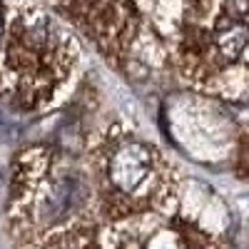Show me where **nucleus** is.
I'll use <instances>...</instances> for the list:
<instances>
[{"instance_id":"nucleus-2","label":"nucleus","mask_w":249,"mask_h":249,"mask_svg":"<svg viewBox=\"0 0 249 249\" xmlns=\"http://www.w3.org/2000/svg\"><path fill=\"white\" fill-rule=\"evenodd\" d=\"M247 48H249V25L242 23V18L219 28V33L214 37V50L222 60H227V62L239 60Z\"/></svg>"},{"instance_id":"nucleus-3","label":"nucleus","mask_w":249,"mask_h":249,"mask_svg":"<svg viewBox=\"0 0 249 249\" xmlns=\"http://www.w3.org/2000/svg\"><path fill=\"white\" fill-rule=\"evenodd\" d=\"M75 184L72 182H62L55 187V192L50 195L48 199V219H60L65 212L72 210V204H75Z\"/></svg>"},{"instance_id":"nucleus-1","label":"nucleus","mask_w":249,"mask_h":249,"mask_svg":"<svg viewBox=\"0 0 249 249\" xmlns=\"http://www.w3.org/2000/svg\"><path fill=\"white\" fill-rule=\"evenodd\" d=\"M155 164V152L142 142H124L110 162V179L120 192L132 195L144 184Z\"/></svg>"},{"instance_id":"nucleus-5","label":"nucleus","mask_w":249,"mask_h":249,"mask_svg":"<svg viewBox=\"0 0 249 249\" xmlns=\"http://www.w3.org/2000/svg\"><path fill=\"white\" fill-rule=\"evenodd\" d=\"M53 249H68V247H53Z\"/></svg>"},{"instance_id":"nucleus-4","label":"nucleus","mask_w":249,"mask_h":249,"mask_svg":"<svg viewBox=\"0 0 249 249\" xmlns=\"http://www.w3.org/2000/svg\"><path fill=\"white\" fill-rule=\"evenodd\" d=\"M227 13L232 18H247L249 15V0H227Z\"/></svg>"}]
</instances>
